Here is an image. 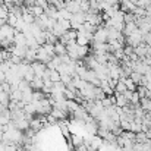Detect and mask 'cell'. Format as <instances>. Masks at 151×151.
<instances>
[{
  "label": "cell",
  "mask_w": 151,
  "mask_h": 151,
  "mask_svg": "<svg viewBox=\"0 0 151 151\" xmlns=\"http://www.w3.org/2000/svg\"><path fill=\"white\" fill-rule=\"evenodd\" d=\"M135 9H137V4H135L132 0H122V1H120V10H122V12H125V13L132 12V13H134Z\"/></svg>",
  "instance_id": "cell-7"
},
{
  "label": "cell",
  "mask_w": 151,
  "mask_h": 151,
  "mask_svg": "<svg viewBox=\"0 0 151 151\" xmlns=\"http://www.w3.org/2000/svg\"><path fill=\"white\" fill-rule=\"evenodd\" d=\"M126 90H128V88H126V84H125V81L119 79V82H117V85H116V88H114V93L125 94V91H126Z\"/></svg>",
  "instance_id": "cell-20"
},
{
  "label": "cell",
  "mask_w": 151,
  "mask_h": 151,
  "mask_svg": "<svg viewBox=\"0 0 151 151\" xmlns=\"http://www.w3.org/2000/svg\"><path fill=\"white\" fill-rule=\"evenodd\" d=\"M10 60H12V62H13L15 65H19V63L22 62V59H21L19 56H16V54H13V53H12V56H10Z\"/></svg>",
  "instance_id": "cell-34"
},
{
  "label": "cell",
  "mask_w": 151,
  "mask_h": 151,
  "mask_svg": "<svg viewBox=\"0 0 151 151\" xmlns=\"http://www.w3.org/2000/svg\"><path fill=\"white\" fill-rule=\"evenodd\" d=\"M137 93L139 94V97H141V99H144V97H147V94H148V88H147L145 85H138Z\"/></svg>",
  "instance_id": "cell-27"
},
{
  "label": "cell",
  "mask_w": 151,
  "mask_h": 151,
  "mask_svg": "<svg viewBox=\"0 0 151 151\" xmlns=\"http://www.w3.org/2000/svg\"><path fill=\"white\" fill-rule=\"evenodd\" d=\"M88 56V46H79L78 47V57L79 60H84Z\"/></svg>",
  "instance_id": "cell-18"
},
{
  "label": "cell",
  "mask_w": 151,
  "mask_h": 151,
  "mask_svg": "<svg viewBox=\"0 0 151 151\" xmlns=\"http://www.w3.org/2000/svg\"><path fill=\"white\" fill-rule=\"evenodd\" d=\"M18 19H19V16H16V15H13V13H9V16H7V24L9 25H12V27H16V22H18Z\"/></svg>",
  "instance_id": "cell-28"
},
{
  "label": "cell",
  "mask_w": 151,
  "mask_h": 151,
  "mask_svg": "<svg viewBox=\"0 0 151 151\" xmlns=\"http://www.w3.org/2000/svg\"><path fill=\"white\" fill-rule=\"evenodd\" d=\"M85 22H90L91 25H94V27H100L101 24H104V21H103V16H101L100 13H91V12H88L87 13V21Z\"/></svg>",
  "instance_id": "cell-4"
},
{
  "label": "cell",
  "mask_w": 151,
  "mask_h": 151,
  "mask_svg": "<svg viewBox=\"0 0 151 151\" xmlns=\"http://www.w3.org/2000/svg\"><path fill=\"white\" fill-rule=\"evenodd\" d=\"M18 147L19 145H16V144H7L6 145V151H18Z\"/></svg>",
  "instance_id": "cell-35"
},
{
  "label": "cell",
  "mask_w": 151,
  "mask_h": 151,
  "mask_svg": "<svg viewBox=\"0 0 151 151\" xmlns=\"http://www.w3.org/2000/svg\"><path fill=\"white\" fill-rule=\"evenodd\" d=\"M29 84H31V88L32 90H41L44 87V79L40 78V76H34V79Z\"/></svg>",
  "instance_id": "cell-12"
},
{
  "label": "cell",
  "mask_w": 151,
  "mask_h": 151,
  "mask_svg": "<svg viewBox=\"0 0 151 151\" xmlns=\"http://www.w3.org/2000/svg\"><path fill=\"white\" fill-rule=\"evenodd\" d=\"M142 76H144L142 73H139V72H135V70H134V72L131 73V76H129V78H131V79H132V81H134L137 85H139V84H141V79H142Z\"/></svg>",
  "instance_id": "cell-21"
},
{
  "label": "cell",
  "mask_w": 151,
  "mask_h": 151,
  "mask_svg": "<svg viewBox=\"0 0 151 151\" xmlns=\"http://www.w3.org/2000/svg\"><path fill=\"white\" fill-rule=\"evenodd\" d=\"M54 53H56V56H65V54H68V47H66V44L57 41V43L54 44Z\"/></svg>",
  "instance_id": "cell-10"
},
{
  "label": "cell",
  "mask_w": 151,
  "mask_h": 151,
  "mask_svg": "<svg viewBox=\"0 0 151 151\" xmlns=\"http://www.w3.org/2000/svg\"><path fill=\"white\" fill-rule=\"evenodd\" d=\"M135 53L138 54L139 60H144V59H145V56H147V50H145V43H141L139 46H137V47H135Z\"/></svg>",
  "instance_id": "cell-15"
},
{
  "label": "cell",
  "mask_w": 151,
  "mask_h": 151,
  "mask_svg": "<svg viewBox=\"0 0 151 151\" xmlns=\"http://www.w3.org/2000/svg\"><path fill=\"white\" fill-rule=\"evenodd\" d=\"M137 31H139V28H138V25H137V22H129V24H125V28H123V35L125 37H129V35H132V34H135Z\"/></svg>",
  "instance_id": "cell-6"
},
{
  "label": "cell",
  "mask_w": 151,
  "mask_h": 151,
  "mask_svg": "<svg viewBox=\"0 0 151 151\" xmlns=\"http://www.w3.org/2000/svg\"><path fill=\"white\" fill-rule=\"evenodd\" d=\"M27 50H28V47H27V46H13L12 53H13V54H16V56H19V57L24 60V59H25V56H27Z\"/></svg>",
  "instance_id": "cell-9"
},
{
  "label": "cell",
  "mask_w": 151,
  "mask_h": 151,
  "mask_svg": "<svg viewBox=\"0 0 151 151\" xmlns=\"http://www.w3.org/2000/svg\"><path fill=\"white\" fill-rule=\"evenodd\" d=\"M51 32H53V34H54L56 37H59V38H60V37H62V35H63V34H65L66 31H65V29H63V28H62V27H60V25H59V24L56 22V25L53 27Z\"/></svg>",
  "instance_id": "cell-19"
},
{
  "label": "cell",
  "mask_w": 151,
  "mask_h": 151,
  "mask_svg": "<svg viewBox=\"0 0 151 151\" xmlns=\"http://www.w3.org/2000/svg\"><path fill=\"white\" fill-rule=\"evenodd\" d=\"M139 104H141V107H142L145 111H151V99L144 97V99L139 100Z\"/></svg>",
  "instance_id": "cell-17"
},
{
  "label": "cell",
  "mask_w": 151,
  "mask_h": 151,
  "mask_svg": "<svg viewBox=\"0 0 151 151\" xmlns=\"http://www.w3.org/2000/svg\"><path fill=\"white\" fill-rule=\"evenodd\" d=\"M142 43L150 44L151 46V32H145V34H142Z\"/></svg>",
  "instance_id": "cell-31"
},
{
  "label": "cell",
  "mask_w": 151,
  "mask_h": 151,
  "mask_svg": "<svg viewBox=\"0 0 151 151\" xmlns=\"http://www.w3.org/2000/svg\"><path fill=\"white\" fill-rule=\"evenodd\" d=\"M13 44H15V46H27V35H25L22 31L16 32L15 37H13ZM27 47H28V46H27Z\"/></svg>",
  "instance_id": "cell-8"
},
{
  "label": "cell",
  "mask_w": 151,
  "mask_h": 151,
  "mask_svg": "<svg viewBox=\"0 0 151 151\" xmlns=\"http://www.w3.org/2000/svg\"><path fill=\"white\" fill-rule=\"evenodd\" d=\"M4 81H6V72L0 70V84H1V82H4Z\"/></svg>",
  "instance_id": "cell-37"
},
{
  "label": "cell",
  "mask_w": 151,
  "mask_h": 151,
  "mask_svg": "<svg viewBox=\"0 0 151 151\" xmlns=\"http://www.w3.org/2000/svg\"><path fill=\"white\" fill-rule=\"evenodd\" d=\"M122 81H125V84H126V88L128 90H131V91H137V84L128 76V78H125V79H122Z\"/></svg>",
  "instance_id": "cell-25"
},
{
  "label": "cell",
  "mask_w": 151,
  "mask_h": 151,
  "mask_svg": "<svg viewBox=\"0 0 151 151\" xmlns=\"http://www.w3.org/2000/svg\"><path fill=\"white\" fill-rule=\"evenodd\" d=\"M53 57H54V56L49 54L47 51L43 49V46H41V47L37 50V60H38V62H43V63H46V65H47V63L50 62Z\"/></svg>",
  "instance_id": "cell-5"
},
{
  "label": "cell",
  "mask_w": 151,
  "mask_h": 151,
  "mask_svg": "<svg viewBox=\"0 0 151 151\" xmlns=\"http://www.w3.org/2000/svg\"><path fill=\"white\" fill-rule=\"evenodd\" d=\"M35 60H37V50H35V49H29V47H28V50H27V56H25L24 62L32 63V62H35Z\"/></svg>",
  "instance_id": "cell-14"
},
{
  "label": "cell",
  "mask_w": 151,
  "mask_h": 151,
  "mask_svg": "<svg viewBox=\"0 0 151 151\" xmlns=\"http://www.w3.org/2000/svg\"><path fill=\"white\" fill-rule=\"evenodd\" d=\"M60 81H62L65 85H68V84H70V82H72V75H69V73H62Z\"/></svg>",
  "instance_id": "cell-30"
},
{
  "label": "cell",
  "mask_w": 151,
  "mask_h": 151,
  "mask_svg": "<svg viewBox=\"0 0 151 151\" xmlns=\"http://www.w3.org/2000/svg\"><path fill=\"white\" fill-rule=\"evenodd\" d=\"M94 40H96V41H100V43H107V41H109L107 28H106L103 24L96 29V32H94Z\"/></svg>",
  "instance_id": "cell-1"
},
{
  "label": "cell",
  "mask_w": 151,
  "mask_h": 151,
  "mask_svg": "<svg viewBox=\"0 0 151 151\" xmlns=\"http://www.w3.org/2000/svg\"><path fill=\"white\" fill-rule=\"evenodd\" d=\"M135 142H151V139H148V137L144 131H139L135 135Z\"/></svg>",
  "instance_id": "cell-16"
},
{
  "label": "cell",
  "mask_w": 151,
  "mask_h": 151,
  "mask_svg": "<svg viewBox=\"0 0 151 151\" xmlns=\"http://www.w3.org/2000/svg\"><path fill=\"white\" fill-rule=\"evenodd\" d=\"M29 9H31V12L34 13V16H35V18H37V16H41V15L44 13V9H43L41 6H37V4H34V6H31Z\"/></svg>",
  "instance_id": "cell-23"
},
{
  "label": "cell",
  "mask_w": 151,
  "mask_h": 151,
  "mask_svg": "<svg viewBox=\"0 0 151 151\" xmlns=\"http://www.w3.org/2000/svg\"><path fill=\"white\" fill-rule=\"evenodd\" d=\"M145 134H147V137H148V139H151V129H148V131H147Z\"/></svg>",
  "instance_id": "cell-40"
},
{
  "label": "cell",
  "mask_w": 151,
  "mask_h": 151,
  "mask_svg": "<svg viewBox=\"0 0 151 151\" xmlns=\"http://www.w3.org/2000/svg\"><path fill=\"white\" fill-rule=\"evenodd\" d=\"M135 21H137V16H135V13H132V12H128V13H125V24L135 22Z\"/></svg>",
  "instance_id": "cell-29"
},
{
  "label": "cell",
  "mask_w": 151,
  "mask_h": 151,
  "mask_svg": "<svg viewBox=\"0 0 151 151\" xmlns=\"http://www.w3.org/2000/svg\"><path fill=\"white\" fill-rule=\"evenodd\" d=\"M35 4H37V6H41L43 9H46V7H49L50 3H49L47 0H35Z\"/></svg>",
  "instance_id": "cell-33"
},
{
  "label": "cell",
  "mask_w": 151,
  "mask_h": 151,
  "mask_svg": "<svg viewBox=\"0 0 151 151\" xmlns=\"http://www.w3.org/2000/svg\"><path fill=\"white\" fill-rule=\"evenodd\" d=\"M114 97H116V106H117V107H125V106L129 104V100L125 97V94L114 93Z\"/></svg>",
  "instance_id": "cell-11"
},
{
  "label": "cell",
  "mask_w": 151,
  "mask_h": 151,
  "mask_svg": "<svg viewBox=\"0 0 151 151\" xmlns=\"http://www.w3.org/2000/svg\"><path fill=\"white\" fill-rule=\"evenodd\" d=\"M144 62L148 65V66H151V54L150 56H145V59H144Z\"/></svg>",
  "instance_id": "cell-38"
},
{
  "label": "cell",
  "mask_w": 151,
  "mask_h": 151,
  "mask_svg": "<svg viewBox=\"0 0 151 151\" xmlns=\"http://www.w3.org/2000/svg\"><path fill=\"white\" fill-rule=\"evenodd\" d=\"M145 50H147V56H150L151 54V46L150 44H145Z\"/></svg>",
  "instance_id": "cell-39"
},
{
  "label": "cell",
  "mask_w": 151,
  "mask_h": 151,
  "mask_svg": "<svg viewBox=\"0 0 151 151\" xmlns=\"http://www.w3.org/2000/svg\"><path fill=\"white\" fill-rule=\"evenodd\" d=\"M18 151H27V150H25V147H18Z\"/></svg>",
  "instance_id": "cell-41"
},
{
  "label": "cell",
  "mask_w": 151,
  "mask_h": 151,
  "mask_svg": "<svg viewBox=\"0 0 151 151\" xmlns=\"http://www.w3.org/2000/svg\"><path fill=\"white\" fill-rule=\"evenodd\" d=\"M57 24H59L65 31H68V29H70V28H72V25H70V21H69V19H57Z\"/></svg>",
  "instance_id": "cell-24"
},
{
  "label": "cell",
  "mask_w": 151,
  "mask_h": 151,
  "mask_svg": "<svg viewBox=\"0 0 151 151\" xmlns=\"http://www.w3.org/2000/svg\"><path fill=\"white\" fill-rule=\"evenodd\" d=\"M31 66H32V70H34L35 76H40V78H43L44 72L47 70V65H46V63H43V62H38V60L32 62V63H31Z\"/></svg>",
  "instance_id": "cell-3"
},
{
  "label": "cell",
  "mask_w": 151,
  "mask_h": 151,
  "mask_svg": "<svg viewBox=\"0 0 151 151\" xmlns=\"http://www.w3.org/2000/svg\"><path fill=\"white\" fill-rule=\"evenodd\" d=\"M134 13H135L137 18H142V16L147 15V9L145 7H141V6H137V9L134 10Z\"/></svg>",
  "instance_id": "cell-26"
},
{
  "label": "cell",
  "mask_w": 151,
  "mask_h": 151,
  "mask_svg": "<svg viewBox=\"0 0 151 151\" xmlns=\"http://www.w3.org/2000/svg\"><path fill=\"white\" fill-rule=\"evenodd\" d=\"M139 100H141L139 94H138L137 91H134V94H132V99H131V103H134V104H139Z\"/></svg>",
  "instance_id": "cell-32"
},
{
  "label": "cell",
  "mask_w": 151,
  "mask_h": 151,
  "mask_svg": "<svg viewBox=\"0 0 151 151\" xmlns=\"http://www.w3.org/2000/svg\"><path fill=\"white\" fill-rule=\"evenodd\" d=\"M141 43H142V34H141V31H137L135 34L126 37V44H128V46H132L134 49H135L137 46H139Z\"/></svg>",
  "instance_id": "cell-2"
},
{
  "label": "cell",
  "mask_w": 151,
  "mask_h": 151,
  "mask_svg": "<svg viewBox=\"0 0 151 151\" xmlns=\"http://www.w3.org/2000/svg\"><path fill=\"white\" fill-rule=\"evenodd\" d=\"M60 78H62V75H60V72L57 69H50V79L53 82H59Z\"/></svg>",
  "instance_id": "cell-22"
},
{
  "label": "cell",
  "mask_w": 151,
  "mask_h": 151,
  "mask_svg": "<svg viewBox=\"0 0 151 151\" xmlns=\"http://www.w3.org/2000/svg\"><path fill=\"white\" fill-rule=\"evenodd\" d=\"M29 128L31 129H34L35 132H40L43 128H44V123L37 117V119H32V120H29Z\"/></svg>",
  "instance_id": "cell-13"
},
{
  "label": "cell",
  "mask_w": 151,
  "mask_h": 151,
  "mask_svg": "<svg viewBox=\"0 0 151 151\" xmlns=\"http://www.w3.org/2000/svg\"><path fill=\"white\" fill-rule=\"evenodd\" d=\"M66 125H68V123H65V122H62V123H60V129L63 131V134H65V135H68V134H69V132H68V126H66Z\"/></svg>",
  "instance_id": "cell-36"
}]
</instances>
